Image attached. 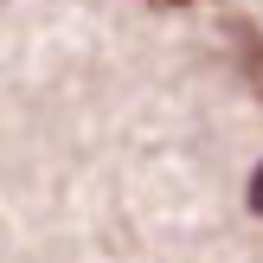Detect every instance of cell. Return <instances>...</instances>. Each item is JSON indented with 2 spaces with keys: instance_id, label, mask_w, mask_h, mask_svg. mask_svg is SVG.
<instances>
[{
  "instance_id": "1",
  "label": "cell",
  "mask_w": 263,
  "mask_h": 263,
  "mask_svg": "<svg viewBox=\"0 0 263 263\" xmlns=\"http://www.w3.org/2000/svg\"><path fill=\"white\" fill-rule=\"evenodd\" d=\"M225 39L238 45V64H244V77H251V90H263V32L244 20V13H231V20H225Z\"/></svg>"
},
{
  "instance_id": "3",
  "label": "cell",
  "mask_w": 263,
  "mask_h": 263,
  "mask_svg": "<svg viewBox=\"0 0 263 263\" xmlns=\"http://www.w3.org/2000/svg\"><path fill=\"white\" fill-rule=\"evenodd\" d=\"M154 13H180V7H193V0H148Z\"/></svg>"
},
{
  "instance_id": "2",
  "label": "cell",
  "mask_w": 263,
  "mask_h": 263,
  "mask_svg": "<svg viewBox=\"0 0 263 263\" xmlns=\"http://www.w3.org/2000/svg\"><path fill=\"white\" fill-rule=\"evenodd\" d=\"M244 199H251V212L263 218V167H257V174H251V193H244Z\"/></svg>"
}]
</instances>
